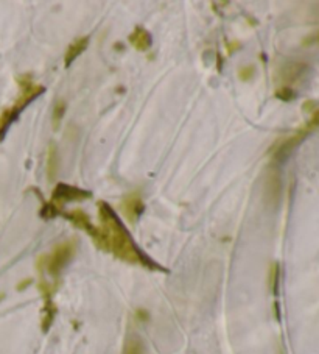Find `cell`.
Instances as JSON below:
<instances>
[{
    "instance_id": "6da1fadb",
    "label": "cell",
    "mask_w": 319,
    "mask_h": 354,
    "mask_svg": "<svg viewBox=\"0 0 319 354\" xmlns=\"http://www.w3.org/2000/svg\"><path fill=\"white\" fill-rule=\"evenodd\" d=\"M98 218H100V227H94L89 234L98 248L114 254L115 258L128 264L140 266L153 272H167L136 245L125 225L106 201L98 203Z\"/></svg>"
},
{
    "instance_id": "7a4b0ae2",
    "label": "cell",
    "mask_w": 319,
    "mask_h": 354,
    "mask_svg": "<svg viewBox=\"0 0 319 354\" xmlns=\"http://www.w3.org/2000/svg\"><path fill=\"white\" fill-rule=\"evenodd\" d=\"M17 84H19V95H17L16 102L11 106H7L0 111V140L5 138L8 128L19 118L23 109L46 91L42 84L36 83L30 75H21L17 78Z\"/></svg>"
},
{
    "instance_id": "3957f363",
    "label": "cell",
    "mask_w": 319,
    "mask_h": 354,
    "mask_svg": "<svg viewBox=\"0 0 319 354\" xmlns=\"http://www.w3.org/2000/svg\"><path fill=\"white\" fill-rule=\"evenodd\" d=\"M75 253H77V239L66 241L55 247L50 254L41 256L36 266H38V270L41 274L46 273L58 283L61 272H63L67 267V264L73 259Z\"/></svg>"
},
{
    "instance_id": "277c9868",
    "label": "cell",
    "mask_w": 319,
    "mask_h": 354,
    "mask_svg": "<svg viewBox=\"0 0 319 354\" xmlns=\"http://www.w3.org/2000/svg\"><path fill=\"white\" fill-rule=\"evenodd\" d=\"M318 127H319V109H318V111L313 113L310 120L307 122L304 128H300V130L294 131L291 136H287L282 140H279V142L274 144V147L269 150V151H271L274 160L276 161L287 160V156L290 155L291 151L296 149L300 142H302L307 134H310V131L316 130Z\"/></svg>"
},
{
    "instance_id": "5b68a950",
    "label": "cell",
    "mask_w": 319,
    "mask_h": 354,
    "mask_svg": "<svg viewBox=\"0 0 319 354\" xmlns=\"http://www.w3.org/2000/svg\"><path fill=\"white\" fill-rule=\"evenodd\" d=\"M92 197V192L84 191V189H79L77 186L66 185V183H58L57 187L53 189L52 198L48 203L53 207L55 211L58 212V216L63 212V207L66 203H70V201H83L89 200Z\"/></svg>"
},
{
    "instance_id": "8992f818",
    "label": "cell",
    "mask_w": 319,
    "mask_h": 354,
    "mask_svg": "<svg viewBox=\"0 0 319 354\" xmlns=\"http://www.w3.org/2000/svg\"><path fill=\"white\" fill-rule=\"evenodd\" d=\"M38 288L42 294V298H44V309H42V319H41V328L42 331L47 333L50 326L53 325L55 317L58 314V308L57 304L53 301V295L55 292L58 289V283H48V281L42 279L39 281Z\"/></svg>"
},
{
    "instance_id": "52a82bcc",
    "label": "cell",
    "mask_w": 319,
    "mask_h": 354,
    "mask_svg": "<svg viewBox=\"0 0 319 354\" xmlns=\"http://www.w3.org/2000/svg\"><path fill=\"white\" fill-rule=\"evenodd\" d=\"M120 209L128 222L136 223L139 221V217L144 214L145 203L137 192L128 194L126 197L120 201Z\"/></svg>"
},
{
    "instance_id": "ba28073f",
    "label": "cell",
    "mask_w": 319,
    "mask_h": 354,
    "mask_svg": "<svg viewBox=\"0 0 319 354\" xmlns=\"http://www.w3.org/2000/svg\"><path fill=\"white\" fill-rule=\"evenodd\" d=\"M307 66L304 63H298V61H291L287 63L282 69H279L278 80L282 84V88H290V84L298 82L305 72Z\"/></svg>"
},
{
    "instance_id": "9c48e42d",
    "label": "cell",
    "mask_w": 319,
    "mask_h": 354,
    "mask_svg": "<svg viewBox=\"0 0 319 354\" xmlns=\"http://www.w3.org/2000/svg\"><path fill=\"white\" fill-rule=\"evenodd\" d=\"M280 192H282V183H280V174L278 172V169H271L268 174L267 178V189H265V195L269 200V203L276 205L280 198Z\"/></svg>"
},
{
    "instance_id": "30bf717a",
    "label": "cell",
    "mask_w": 319,
    "mask_h": 354,
    "mask_svg": "<svg viewBox=\"0 0 319 354\" xmlns=\"http://www.w3.org/2000/svg\"><path fill=\"white\" fill-rule=\"evenodd\" d=\"M59 216L66 217L67 221H69L70 223L75 225L77 228L86 231V233H88V234H89L90 231L94 230V227H95V225H92L89 216L86 214V212L81 211V209H73V211H67V212L63 211Z\"/></svg>"
},
{
    "instance_id": "8fae6325",
    "label": "cell",
    "mask_w": 319,
    "mask_h": 354,
    "mask_svg": "<svg viewBox=\"0 0 319 354\" xmlns=\"http://www.w3.org/2000/svg\"><path fill=\"white\" fill-rule=\"evenodd\" d=\"M128 39H130V44L139 52H146L153 44L150 32L144 27L134 28V32L130 35V38Z\"/></svg>"
},
{
    "instance_id": "7c38bea8",
    "label": "cell",
    "mask_w": 319,
    "mask_h": 354,
    "mask_svg": "<svg viewBox=\"0 0 319 354\" xmlns=\"http://www.w3.org/2000/svg\"><path fill=\"white\" fill-rule=\"evenodd\" d=\"M89 46V38L88 36H84V38H79L77 41H73L72 44L67 47V52L64 55V66L66 67H70V64L75 61L79 55H81L86 48Z\"/></svg>"
},
{
    "instance_id": "4fadbf2b",
    "label": "cell",
    "mask_w": 319,
    "mask_h": 354,
    "mask_svg": "<svg viewBox=\"0 0 319 354\" xmlns=\"http://www.w3.org/2000/svg\"><path fill=\"white\" fill-rule=\"evenodd\" d=\"M58 169H59V155H58L57 145L50 144V147H48V151H47V166H46L48 181L57 180Z\"/></svg>"
},
{
    "instance_id": "5bb4252c",
    "label": "cell",
    "mask_w": 319,
    "mask_h": 354,
    "mask_svg": "<svg viewBox=\"0 0 319 354\" xmlns=\"http://www.w3.org/2000/svg\"><path fill=\"white\" fill-rule=\"evenodd\" d=\"M124 354H146L144 342L140 340L137 335H133V337H128L125 342Z\"/></svg>"
},
{
    "instance_id": "9a60e30c",
    "label": "cell",
    "mask_w": 319,
    "mask_h": 354,
    "mask_svg": "<svg viewBox=\"0 0 319 354\" xmlns=\"http://www.w3.org/2000/svg\"><path fill=\"white\" fill-rule=\"evenodd\" d=\"M66 102L64 100H58L57 105H55L53 109V115H52V122H53V128L55 130H58L61 120L64 118V113H66Z\"/></svg>"
},
{
    "instance_id": "2e32d148",
    "label": "cell",
    "mask_w": 319,
    "mask_h": 354,
    "mask_svg": "<svg viewBox=\"0 0 319 354\" xmlns=\"http://www.w3.org/2000/svg\"><path fill=\"white\" fill-rule=\"evenodd\" d=\"M276 97H278V99H280V100H284V102H290V100L294 99V93H293L291 88H282L280 86L278 91H276Z\"/></svg>"
},
{
    "instance_id": "e0dca14e",
    "label": "cell",
    "mask_w": 319,
    "mask_h": 354,
    "mask_svg": "<svg viewBox=\"0 0 319 354\" xmlns=\"http://www.w3.org/2000/svg\"><path fill=\"white\" fill-rule=\"evenodd\" d=\"M255 74L254 67L253 66H248V67H242L240 71H238V77H240L242 82H249L253 80V77Z\"/></svg>"
},
{
    "instance_id": "ac0fdd59",
    "label": "cell",
    "mask_w": 319,
    "mask_h": 354,
    "mask_svg": "<svg viewBox=\"0 0 319 354\" xmlns=\"http://www.w3.org/2000/svg\"><path fill=\"white\" fill-rule=\"evenodd\" d=\"M271 281H273V290L276 292V286H278V266H273L271 270Z\"/></svg>"
}]
</instances>
